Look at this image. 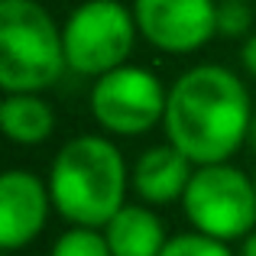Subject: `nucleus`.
I'll use <instances>...</instances> for the list:
<instances>
[{
    "label": "nucleus",
    "mask_w": 256,
    "mask_h": 256,
    "mask_svg": "<svg viewBox=\"0 0 256 256\" xmlns=\"http://www.w3.org/2000/svg\"><path fill=\"white\" fill-rule=\"evenodd\" d=\"M253 120L246 84L224 65H194L182 72L169 88L166 104V140L182 150L194 166L227 162Z\"/></svg>",
    "instance_id": "1"
},
{
    "label": "nucleus",
    "mask_w": 256,
    "mask_h": 256,
    "mask_svg": "<svg viewBox=\"0 0 256 256\" xmlns=\"http://www.w3.org/2000/svg\"><path fill=\"white\" fill-rule=\"evenodd\" d=\"M52 204L68 224L104 227L126 204V172L124 152L107 136L84 133L56 152L49 169Z\"/></svg>",
    "instance_id": "2"
},
{
    "label": "nucleus",
    "mask_w": 256,
    "mask_h": 256,
    "mask_svg": "<svg viewBox=\"0 0 256 256\" xmlns=\"http://www.w3.org/2000/svg\"><path fill=\"white\" fill-rule=\"evenodd\" d=\"M62 26L36 0H0V88L6 94H42L62 78Z\"/></svg>",
    "instance_id": "3"
},
{
    "label": "nucleus",
    "mask_w": 256,
    "mask_h": 256,
    "mask_svg": "<svg viewBox=\"0 0 256 256\" xmlns=\"http://www.w3.org/2000/svg\"><path fill=\"white\" fill-rule=\"evenodd\" d=\"M136 36L133 6H124L120 0H88L68 13L62 26L65 62L75 75L100 78L126 65Z\"/></svg>",
    "instance_id": "4"
},
{
    "label": "nucleus",
    "mask_w": 256,
    "mask_h": 256,
    "mask_svg": "<svg viewBox=\"0 0 256 256\" xmlns=\"http://www.w3.org/2000/svg\"><path fill=\"white\" fill-rule=\"evenodd\" d=\"M182 208L194 230L224 244L246 240L256 230V182L230 162L194 166Z\"/></svg>",
    "instance_id": "5"
},
{
    "label": "nucleus",
    "mask_w": 256,
    "mask_h": 256,
    "mask_svg": "<svg viewBox=\"0 0 256 256\" xmlns=\"http://www.w3.org/2000/svg\"><path fill=\"white\" fill-rule=\"evenodd\" d=\"M169 88L143 65H120L107 75L94 78L91 117L114 136H143L166 120Z\"/></svg>",
    "instance_id": "6"
},
{
    "label": "nucleus",
    "mask_w": 256,
    "mask_h": 256,
    "mask_svg": "<svg viewBox=\"0 0 256 256\" xmlns=\"http://www.w3.org/2000/svg\"><path fill=\"white\" fill-rule=\"evenodd\" d=\"M136 30L169 56L198 52L218 36V0H133Z\"/></svg>",
    "instance_id": "7"
},
{
    "label": "nucleus",
    "mask_w": 256,
    "mask_h": 256,
    "mask_svg": "<svg viewBox=\"0 0 256 256\" xmlns=\"http://www.w3.org/2000/svg\"><path fill=\"white\" fill-rule=\"evenodd\" d=\"M49 182L26 169H10L0 175V246L20 250L42 234L52 211Z\"/></svg>",
    "instance_id": "8"
},
{
    "label": "nucleus",
    "mask_w": 256,
    "mask_h": 256,
    "mask_svg": "<svg viewBox=\"0 0 256 256\" xmlns=\"http://www.w3.org/2000/svg\"><path fill=\"white\" fill-rule=\"evenodd\" d=\"M192 175H194V162L166 140L162 146H152L136 159V166L130 172V185L143 198V204L159 208L185 198Z\"/></svg>",
    "instance_id": "9"
},
{
    "label": "nucleus",
    "mask_w": 256,
    "mask_h": 256,
    "mask_svg": "<svg viewBox=\"0 0 256 256\" xmlns=\"http://www.w3.org/2000/svg\"><path fill=\"white\" fill-rule=\"evenodd\" d=\"M104 237L114 256H159L169 244L162 218L152 204H124L104 224Z\"/></svg>",
    "instance_id": "10"
},
{
    "label": "nucleus",
    "mask_w": 256,
    "mask_h": 256,
    "mask_svg": "<svg viewBox=\"0 0 256 256\" xmlns=\"http://www.w3.org/2000/svg\"><path fill=\"white\" fill-rule=\"evenodd\" d=\"M0 126L16 146H39L56 130V114L42 94H6L0 104Z\"/></svg>",
    "instance_id": "11"
},
{
    "label": "nucleus",
    "mask_w": 256,
    "mask_h": 256,
    "mask_svg": "<svg viewBox=\"0 0 256 256\" xmlns=\"http://www.w3.org/2000/svg\"><path fill=\"white\" fill-rule=\"evenodd\" d=\"M49 256H114V253H110V244L104 237V227L72 224L65 234H58Z\"/></svg>",
    "instance_id": "12"
},
{
    "label": "nucleus",
    "mask_w": 256,
    "mask_h": 256,
    "mask_svg": "<svg viewBox=\"0 0 256 256\" xmlns=\"http://www.w3.org/2000/svg\"><path fill=\"white\" fill-rule=\"evenodd\" d=\"M159 256H234L230 246L218 237H208L201 230H188L178 237H169V244L162 246Z\"/></svg>",
    "instance_id": "13"
},
{
    "label": "nucleus",
    "mask_w": 256,
    "mask_h": 256,
    "mask_svg": "<svg viewBox=\"0 0 256 256\" xmlns=\"http://www.w3.org/2000/svg\"><path fill=\"white\" fill-rule=\"evenodd\" d=\"M214 23H218L220 39H246L253 30V10L244 0H224V4H218Z\"/></svg>",
    "instance_id": "14"
},
{
    "label": "nucleus",
    "mask_w": 256,
    "mask_h": 256,
    "mask_svg": "<svg viewBox=\"0 0 256 256\" xmlns=\"http://www.w3.org/2000/svg\"><path fill=\"white\" fill-rule=\"evenodd\" d=\"M240 62H244V72L256 82V32L244 39V49H240Z\"/></svg>",
    "instance_id": "15"
},
{
    "label": "nucleus",
    "mask_w": 256,
    "mask_h": 256,
    "mask_svg": "<svg viewBox=\"0 0 256 256\" xmlns=\"http://www.w3.org/2000/svg\"><path fill=\"white\" fill-rule=\"evenodd\" d=\"M240 256H256V230L244 240V246H240Z\"/></svg>",
    "instance_id": "16"
},
{
    "label": "nucleus",
    "mask_w": 256,
    "mask_h": 256,
    "mask_svg": "<svg viewBox=\"0 0 256 256\" xmlns=\"http://www.w3.org/2000/svg\"><path fill=\"white\" fill-rule=\"evenodd\" d=\"M246 150L256 152V114H253V120H250V130H246Z\"/></svg>",
    "instance_id": "17"
},
{
    "label": "nucleus",
    "mask_w": 256,
    "mask_h": 256,
    "mask_svg": "<svg viewBox=\"0 0 256 256\" xmlns=\"http://www.w3.org/2000/svg\"><path fill=\"white\" fill-rule=\"evenodd\" d=\"M218 4H224V0H218ZM244 4H250V0H244Z\"/></svg>",
    "instance_id": "18"
},
{
    "label": "nucleus",
    "mask_w": 256,
    "mask_h": 256,
    "mask_svg": "<svg viewBox=\"0 0 256 256\" xmlns=\"http://www.w3.org/2000/svg\"><path fill=\"white\" fill-rule=\"evenodd\" d=\"M253 182H256V175H253Z\"/></svg>",
    "instance_id": "19"
}]
</instances>
